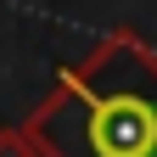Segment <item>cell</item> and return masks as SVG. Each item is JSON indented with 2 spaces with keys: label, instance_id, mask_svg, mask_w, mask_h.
<instances>
[{
  "label": "cell",
  "instance_id": "7a4b0ae2",
  "mask_svg": "<svg viewBox=\"0 0 157 157\" xmlns=\"http://www.w3.org/2000/svg\"><path fill=\"white\" fill-rule=\"evenodd\" d=\"M0 157H39L34 140H28V129L23 135H0Z\"/></svg>",
  "mask_w": 157,
  "mask_h": 157
},
{
  "label": "cell",
  "instance_id": "6da1fadb",
  "mask_svg": "<svg viewBox=\"0 0 157 157\" xmlns=\"http://www.w3.org/2000/svg\"><path fill=\"white\" fill-rule=\"evenodd\" d=\"M28 140L39 157H157V56L107 39L28 118Z\"/></svg>",
  "mask_w": 157,
  "mask_h": 157
}]
</instances>
